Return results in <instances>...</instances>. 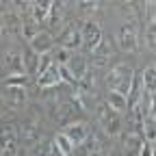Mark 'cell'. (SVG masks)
<instances>
[{
	"mask_svg": "<svg viewBox=\"0 0 156 156\" xmlns=\"http://www.w3.org/2000/svg\"><path fill=\"white\" fill-rule=\"evenodd\" d=\"M132 74H134V69L128 67V65L113 67L106 74V87L111 91H117V93H122V95H128V89H130V83H132Z\"/></svg>",
	"mask_w": 156,
	"mask_h": 156,
	"instance_id": "6da1fadb",
	"label": "cell"
},
{
	"mask_svg": "<svg viewBox=\"0 0 156 156\" xmlns=\"http://www.w3.org/2000/svg\"><path fill=\"white\" fill-rule=\"evenodd\" d=\"M117 46L124 52H134L136 50V26L132 22H126L117 30Z\"/></svg>",
	"mask_w": 156,
	"mask_h": 156,
	"instance_id": "7a4b0ae2",
	"label": "cell"
},
{
	"mask_svg": "<svg viewBox=\"0 0 156 156\" xmlns=\"http://www.w3.org/2000/svg\"><path fill=\"white\" fill-rule=\"evenodd\" d=\"M58 44H61V48L74 52L78 48H83V35H80V28H78L76 24H67L61 33V37H58Z\"/></svg>",
	"mask_w": 156,
	"mask_h": 156,
	"instance_id": "3957f363",
	"label": "cell"
},
{
	"mask_svg": "<svg viewBox=\"0 0 156 156\" xmlns=\"http://www.w3.org/2000/svg\"><path fill=\"white\" fill-rule=\"evenodd\" d=\"M80 35H83V46L89 50V52H93L95 50V46L102 41V28H100V24L98 22H85L83 24V28H80Z\"/></svg>",
	"mask_w": 156,
	"mask_h": 156,
	"instance_id": "277c9868",
	"label": "cell"
},
{
	"mask_svg": "<svg viewBox=\"0 0 156 156\" xmlns=\"http://www.w3.org/2000/svg\"><path fill=\"white\" fill-rule=\"evenodd\" d=\"M63 134L67 136L74 145H83V143L89 139L91 132H89V124H85V122H74V124H67V126H65Z\"/></svg>",
	"mask_w": 156,
	"mask_h": 156,
	"instance_id": "5b68a950",
	"label": "cell"
},
{
	"mask_svg": "<svg viewBox=\"0 0 156 156\" xmlns=\"http://www.w3.org/2000/svg\"><path fill=\"white\" fill-rule=\"evenodd\" d=\"M28 48L33 50V52H37L39 56H41V54H48L50 50H52V35L46 30H39L33 39H30V44H28Z\"/></svg>",
	"mask_w": 156,
	"mask_h": 156,
	"instance_id": "8992f818",
	"label": "cell"
},
{
	"mask_svg": "<svg viewBox=\"0 0 156 156\" xmlns=\"http://www.w3.org/2000/svg\"><path fill=\"white\" fill-rule=\"evenodd\" d=\"M122 141H124V156H139V152H141V147H143V139H141V134L124 132Z\"/></svg>",
	"mask_w": 156,
	"mask_h": 156,
	"instance_id": "52a82bcc",
	"label": "cell"
},
{
	"mask_svg": "<svg viewBox=\"0 0 156 156\" xmlns=\"http://www.w3.org/2000/svg\"><path fill=\"white\" fill-rule=\"evenodd\" d=\"M58 83H61V74H58V65H54V63L37 78V85L41 87V89H52V87H56Z\"/></svg>",
	"mask_w": 156,
	"mask_h": 156,
	"instance_id": "ba28073f",
	"label": "cell"
},
{
	"mask_svg": "<svg viewBox=\"0 0 156 156\" xmlns=\"http://www.w3.org/2000/svg\"><path fill=\"white\" fill-rule=\"evenodd\" d=\"M5 100L11 106L26 104V89L24 87H5Z\"/></svg>",
	"mask_w": 156,
	"mask_h": 156,
	"instance_id": "9c48e42d",
	"label": "cell"
},
{
	"mask_svg": "<svg viewBox=\"0 0 156 156\" xmlns=\"http://www.w3.org/2000/svg\"><path fill=\"white\" fill-rule=\"evenodd\" d=\"M22 65H24V74H26V76L37 74V67H39V54L33 52L30 48H26L24 54H22Z\"/></svg>",
	"mask_w": 156,
	"mask_h": 156,
	"instance_id": "30bf717a",
	"label": "cell"
},
{
	"mask_svg": "<svg viewBox=\"0 0 156 156\" xmlns=\"http://www.w3.org/2000/svg\"><path fill=\"white\" fill-rule=\"evenodd\" d=\"M5 67L11 72V76L13 74H24V65H22V54H17V52H13V50H9L7 54H5Z\"/></svg>",
	"mask_w": 156,
	"mask_h": 156,
	"instance_id": "8fae6325",
	"label": "cell"
},
{
	"mask_svg": "<svg viewBox=\"0 0 156 156\" xmlns=\"http://www.w3.org/2000/svg\"><path fill=\"white\" fill-rule=\"evenodd\" d=\"M106 104H108L115 113H124V111H128V100H126V95L117 93V91H108Z\"/></svg>",
	"mask_w": 156,
	"mask_h": 156,
	"instance_id": "7c38bea8",
	"label": "cell"
},
{
	"mask_svg": "<svg viewBox=\"0 0 156 156\" xmlns=\"http://www.w3.org/2000/svg\"><path fill=\"white\" fill-rule=\"evenodd\" d=\"M50 5L52 2H30V11H33V20L37 24H44L48 20V13H50Z\"/></svg>",
	"mask_w": 156,
	"mask_h": 156,
	"instance_id": "4fadbf2b",
	"label": "cell"
},
{
	"mask_svg": "<svg viewBox=\"0 0 156 156\" xmlns=\"http://www.w3.org/2000/svg\"><path fill=\"white\" fill-rule=\"evenodd\" d=\"M141 78H143V87L147 93H156V67L154 65H147L143 72H141Z\"/></svg>",
	"mask_w": 156,
	"mask_h": 156,
	"instance_id": "5bb4252c",
	"label": "cell"
},
{
	"mask_svg": "<svg viewBox=\"0 0 156 156\" xmlns=\"http://www.w3.org/2000/svg\"><path fill=\"white\" fill-rule=\"evenodd\" d=\"M67 67H69V72L76 76V80H80V78L85 76V72L89 69V67H87V61H85L83 56H78V54H76V56L72 54V61H69Z\"/></svg>",
	"mask_w": 156,
	"mask_h": 156,
	"instance_id": "9a60e30c",
	"label": "cell"
},
{
	"mask_svg": "<svg viewBox=\"0 0 156 156\" xmlns=\"http://www.w3.org/2000/svg\"><path fill=\"white\" fill-rule=\"evenodd\" d=\"M102 128H104V132H106L108 136H117V134H122V117L115 113L113 117H108L106 122H102Z\"/></svg>",
	"mask_w": 156,
	"mask_h": 156,
	"instance_id": "2e32d148",
	"label": "cell"
},
{
	"mask_svg": "<svg viewBox=\"0 0 156 156\" xmlns=\"http://www.w3.org/2000/svg\"><path fill=\"white\" fill-rule=\"evenodd\" d=\"M52 143L56 145V150L61 152L63 156H69V154L74 152V147H76V145H74V143H72V141L67 139V136L63 134V132H58V134L54 136V141H52Z\"/></svg>",
	"mask_w": 156,
	"mask_h": 156,
	"instance_id": "e0dca14e",
	"label": "cell"
},
{
	"mask_svg": "<svg viewBox=\"0 0 156 156\" xmlns=\"http://www.w3.org/2000/svg\"><path fill=\"white\" fill-rule=\"evenodd\" d=\"M52 61H54V65H58V67H65V65H69V61H72V52L69 50H65V48H54L52 52Z\"/></svg>",
	"mask_w": 156,
	"mask_h": 156,
	"instance_id": "ac0fdd59",
	"label": "cell"
},
{
	"mask_svg": "<svg viewBox=\"0 0 156 156\" xmlns=\"http://www.w3.org/2000/svg\"><path fill=\"white\" fill-rule=\"evenodd\" d=\"M91 54H93V58H104V61H106V58L113 54V44H111V39L102 37V41L95 46V50H93Z\"/></svg>",
	"mask_w": 156,
	"mask_h": 156,
	"instance_id": "d6986e66",
	"label": "cell"
},
{
	"mask_svg": "<svg viewBox=\"0 0 156 156\" xmlns=\"http://www.w3.org/2000/svg\"><path fill=\"white\" fill-rule=\"evenodd\" d=\"M80 156H102V147H100V141L95 136L89 134V139L83 143V154Z\"/></svg>",
	"mask_w": 156,
	"mask_h": 156,
	"instance_id": "ffe728a7",
	"label": "cell"
},
{
	"mask_svg": "<svg viewBox=\"0 0 156 156\" xmlns=\"http://www.w3.org/2000/svg\"><path fill=\"white\" fill-rule=\"evenodd\" d=\"M2 26H5V30H7V33H17V28L22 26V22H20V17H17V11H13V13H7V15H5Z\"/></svg>",
	"mask_w": 156,
	"mask_h": 156,
	"instance_id": "44dd1931",
	"label": "cell"
},
{
	"mask_svg": "<svg viewBox=\"0 0 156 156\" xmlns=\"http://www.w3.org/2000/svg\"><path fill=\"white\" fill-rule=\"evenodd\" d=\"M37 33H39V24L35 22L33 17H28L26 22H22V35H24V37L28 39V41H30V39H33V37H35Z\"/></svg>",
	"mask_w": 156,
	"mask_h": 156,
	"instance_id": "7402d4cb",
	"label": "cell"
},
{
	"mask_svg": "<svg viewBox=\"0 0 156 156\" xmlns=\"http://www.w3.org/2000/svg\"><path fill=\"white\" fill-rule=\"evenodd\" d=\"M143 136H145L147 143H154L156 141V122H152V119L143 122Z\"/></svg>",
	"mask_w": 156,
	"mask_h": 156,
	"instance_id": "603a6c76",
	"label": "cell"
},
{
	"mask_svg": "<svg viewBox=\"0 0 156 156\" xmlns=\"http://www.w3.org/2000/svg\"><path fill=\"white\" fill-rule=\"evenodd\" d=\"M28 83V76L26 74H13L5 80V87H24Z\"/></svg>",
	"mask_w": 156,
	"mask_h": 156,
	"instance_id": "cb8c5ba5",
	"label": "cell"
},
{
	"mask_svg": "<svg viewBox=\"0 0 156 156\" xmlns=\"http://www.w3.org/2000/svg\"><path fill=\"white\" fill-rule=\"evenodd\" d=\"M145 44L150 50H156V26L152 22L145 24Z\"/></svg>",
	"mask_w": 156,
	"mask_h": 156,
	"instance_id": "d4e9b609",
	"label": "cell"
},
{
	"mask_svg": "<svg viewBox=\"0 0 156 156\" xmlns=\"http://www.w3.org/2000/svg\"><path fill=\"white\" fill-rule=\"evenodd\" d=\"M95 113H98V119H100V122H106L108 117H113V115H115V111H113L106 102H104V104H98Z\"/></svg>",
	"mask_w": 156,
	"mask_h": 156,
	"instance_id": "484cf974",
	"label": "cell"
},
{
	"mask_svg": "<svg viewBox=\"0 0 156 156\" xmlns=\"http://www.w3.org/2000/svg\"><path fill=\"white\" fill-rule=\"evenodd\" d=\"M54 61H52V54L48 52V54H41V56H39V67H37V76H41L50 65H52Z\"/></svg>",
	"mask_w": 156,
	"mask_h": 156,
	"instance_id": "4316f807",
	"label": "cell"
},
{
	"mask_svg": "<svg viewBox=\"0 0 156 156\" xmlns=\"http://www.w3.org/2000/svg\"><path fill=\"white\" fill-rule=\"evenodd\" d=\"M76 7H78V11H80V13H93L100 5H98V2H78Z\"/></svg>",
	"mask_w": 156,
	"mask_h": 156,
	"instance_id": "83f0119b",
	"label": "cell"
},
{
	"mask_svg": "<svg viewBox=\"0 0 156 156\" xmlns=\"http://www.w3.org/2000/svg\"><path fill=\"white\" fill-rule=\"evenodd\" d=\"M147 115H150V119L156 122V98L152 95L150 98V108H147Z\"/></svg>",
	"mask_w": 156,
	"mask_h": 156,
	"instance_id": "f1b7e54d",
	"label": "cell"
},
{
	"mask_svg": "<svg viewBox=\"0 0 156 156\" xmlns=\"http://www.w3.org/2000/svg\"><path fill=\"white\" fill-rule=\"evenodd\" d=\"M139 156H154V147H152L150 143H143V147H141Z\"/></svg>",
	"mask_w": 156,
	"mask_h": 156,
	"instance_id": "f546056e",
	"label": "cell"
},
{
	"mask_svg": "<svg viewBox=\"0 0 156 156\" xmlns=\"http://www.w3.org/2000/svg\"><path fill=\"white\" fill-rule=\"evenodd\" d=\"M0 156H15V150H2Z\"/></svg>",
	"mask_w": 156,
	"mask_h": 156,
	"instance_id": "4dcf8cb0",
	"label": "cell"
},
{
	"mask_svg": "<svg viewBox=\"0 0 156 156\" xmlns=\"http://www.w3.org/2000/svg\"><path fill=\"white\" fill-rule=\"evenodd\" d=\"M15 156H30V154H28L26 150H17V152H15Z\"/></svg>",
	"mask_w": 156,
	"mask_h": 156,
	"instance_id": "1f68e13d",
	"label": "cell"
},
{
	"mask_svg": "<svg viewBox=\"0 0 156 156\" xmlns=\"http://www.w3.org/2000/svg\"><path fill=\"white\" fill-rule=\"evenodd\" d=\"M152 24L156 26V11H154V15H152Z\"/></svg>",
	"mask_w": 156,
	"mask_h": 156,
	"instance_id": "d6a6232c",
	"label": "cell"
},
{
	"mask_svg": "<svg viewBox=\"0 0 156 156\" xmlns=\"http://www.w3.org/2000/svg\"><path fill=\"white\" fill-rule=\"evenodd\" d=\"M106 156H117V154H115V152H111V154H106Z\"/></svg>",
	"mask_w": 156,
	"mask_h": 156,
	"instance_id": "836d02e7",
	"label": "cell"
},
{
	"mask_svg": "<svg viewBox=\"0 0 156 156\" xmlns=\"http://www.w3.org/2000/svg\"><path fill=\"white\" fill-rule=\"evenodd\" d=\"M154 98H156V95H154Z\"/></svg>",
	"mask_w": 156,
	"mask_h": 156,
	"instance_id": "e575fe53",
	"label": "cell"
}]
</instances>
